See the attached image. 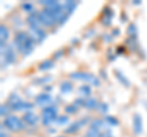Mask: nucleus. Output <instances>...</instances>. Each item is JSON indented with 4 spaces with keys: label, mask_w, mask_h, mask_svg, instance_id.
I'll list each match as a JSON object with an SVG mask.
<instances>
[{
    "label": "nucleus",
    "mask_w": 147,
    "mask_h": 137,
    "mask_svg": "<svg viewBox=\"0 0 147 137\" xmlns=\"http://www.w3.org/2000/svg\"><path fill=\"white\" fill-rule=\"evenodd\" d=\"M34 102L37 105H39V107H48L50 103L53 102V98L50 97V95L48 93H40L38 94L37 97L34 98Z\"/></svg>",
    "instance_id": "nucleus-8"
},
{
    "label": "nucleus",
    "mask_w": 147,
    "mask_h": 137,
    "mask_svg": "<svg viewBox=\"0 0 147 137\" xmlns=\"http://www.w3.org/2000/svg\"><path fill=\"white\" fill-rule=\"evenodd\" d=\"M76 5L77 4L75 3V1H72V0H69V1H66V3H64V5H63V7H64V11H65L69 16L71 15V13L75 11V9H76Z\"/></svg>",
    "instance_id": "nucleus-18"
},
{
    "label": "nucleus",
    "mask_w": 147,
    "mask_h": 137,
    "mask_svg": "<svg viewBox=\"0 0 147 137\" xmlns=\"http://www.w3.org/2000/svg\"><path fill=\"white\" fill-rule=\"evenodd\" d=\"M21 7L24 9V10L28 13V15H31V13H34L36 12V9H34V5L32 3H24L21 5Z\"/></svg>",
    "instance_id": "nucleus-23"
},
{
    "label": "nucleus",
    "mask_w": 147,
    "mask_h": 137,
    "mask_svg": "<svg viewBox=\"0 0 147 137\" xmlns=\"http://www.w3.org/2000/svg\"><path fill=\"white\" fill-rule=\"evenodd\" d=\"M0 137H7V135H6L4 131H1V134H0Z\"/></svg>",
    "instance_id": "nucleus-38"
},
{
    "label": "nucleus",
    "mask_w": 147,
    "mask_h": 137,
    "mask_svg": "<svg viewBox=\"0 0 147 137\" xmlns=\"http://www.w3.org/2000/svg\"><path fill=\"white\" fill-rule=\"evenodd\" d=\"M108 108H109V107H108L107 103H99L97 109H98V111H99L100 114H105V113L108 111Z\"/></svg>",
    "instance_id": "nucleus-30"
},
{
    "label": "nucleus",
    "mask_w": 147,
    "mask_h": 137,
    "mask_svg": "<svg viewBox=\"0 0 147 137\" xmlns=\"http://www.w3.org/2000/svg\"><path fill=\"white\" fill-rule=\"evenodd\" d=\"M87 122H88V118H81L80 120H76V121H74L71 125H69L66 129L64 130V132L67 135L76 134V132L80 131L85 125H87Z\"/></svg>",
    "instance_id": "nucleus-6"
},
{
    "label": "nucleus",
    "mask_w": 147,
    "mask_h": 137,
    "mask_svg": "<svg viewBox=\"0 0 147 137\" xmlns=\"http://www.w3.org/2000/svg\"><path fill=\"white\" fill-rule=\"evenodd\" d=\"M103 38L105 39V42H112V39H113V36L112 34H103Z\"/></svg>",
    "instance_id": "nucleus-33"
},
{
    "label": "nucleus",
    "mask_w": 147,
    "mask_h": 137,
    "mask_svg": "<svg viewBox=\"0 0 147 137\" xmlns=\"http://www.w3.org/2000/svg\"><path fill=\"white\" fill-rule=\"evenodd\" d=\"M63 53H64V52H63V50H59V52H58L57 54H55V56H54V58H55V59H58V58H60V56L63 55Z\"/></svg>",
    "instance_id": "nucleus-34"
},
{
    "label": "nucleus",
    "mask_w": 147,
    "mask_h": 137,
    "mask_svg": "<svg viewBox=\"0 0 147 137\" xmlns=\"http://www.w3.org/2000/svg\"><path fill=\"white\" fill-rule=\"evenodd\" d=\"M24 121L26 122V124H28V125H36L37 122H38V116L36 115L34 113H32V111H27L25 115H24Z\"/></svg>",
    "instance_id": "nucleus-15"
},
{
    "label": "nucleus",
    "mask_w": 147,
    "mask_h": 137,
    "mask_svg": "<svg viewBox=\"0 0 147 137\" xmlns=\"http://www.w3.org/2000/svg\"><path fill=\"white\" fill-rule=\"evenodd\" d=\"M115 76H117V79L119 80V82H120V83H123L124 86H125V87H129V86H130V81H129L126 77L121 74V71L115 70Z\"/></svg>",
    "instance_id": "nucleus-22"
},
{
    "label": "nucleus",
    "mask_w": 147,
    "mask_h": 137,
    "mask_svg": "<svg viewBox=\"0 0 147 137\" xmlns=\"http://www.w3.org/2000/svg\"><path fill=\"white\" fill-rule=\"evenodd\" d=\"M119 34V30H114V32H112V36H118Z\"/></svg>",
    "instance_id": "nucleus-37"
},
{
    "label": "nucleus",
    "mask_w": 147,
    "mask_h": 137,
    "mask_svg": "<svg viewBox=\"0 0 147 137\" xmlns=\"http://www.w3.org/2000/svg\"><path fill=\"white\" fill-rule=\"evenodd\" d=\"M26 22H27V25L30 26V28H39V27L42 26V22L39 20V15L37 12L31 13V15L27 16Z\"/></svg>",
    "instance_id": "nucleus-10"
},
{
    "label": "nucleus",
    "mask_w": 147,
    "mask_h": 137,
    "mask_svg": "<svg viewBox=\"0 0 147 137\" xmlns=\"http://www.w3.org/2000/svg\"><path fill=\"white\" fill-rule=\"evenodd\" d=\"M52 67H54V61H52V60H44L38 65L39 71H48Z\"/></svg>",
    "instance_id": "nucleus-21"
},
{
    "label": "nucleus",
    "mask_w": 147,
    "mask_h": 137,
    "mask_svg": "<svg viewBox=\"0 0 147 137\" xmlns=\"http://www.w3.org/2000/svg\"><path fill=\"white\" fill-rule=\"evenodd\" d=\"M58 108L54 107V105H50V107H45L42 111V122L43 125H49L52 122L57 121L58 119Z\"/></svg>",
    "instance_id": "nucleus-2"
},
{
    "label": "nucleus",
    "mask_w": 147,
    "mask_h": 137,
    "mask_svg": "<svg viewBox=\"0 0 147 137\" xmlns=\"http://www.w3.org/2000/svg\"><path fill=\"white\" fill-rule=\"evenodd\" d=\"M39 20L42 22V25L45 27H53L54 25L58 24V20L54 17V15L50 12L48 9H43L40 12H38Z\"/></svg>",
    "instance_id": "nucleus-5"
},
{
    "label": "nucleus",
    "mask_w": 147,
    "mask_h": 137,
    "mask_svg": "<svg viewBox=\"0 0 147 137\" xmlns=\"http://www.w3.org/2000/svg\"><path fill=\"white\" fill-rule=\"evenodd\" d=\"M79 93L81 95H84V97H88V95L91 94V87L88 85H84L81 86V87L79 88Z\"/></svg>",
    "instance_id": "nucleus-25"
},
{
    "label": "nucleus",
    "mask_w": 147,
    "mask_h": 137,
    "mask_svg": "<svg viewBox=\"0 0 147 137\" xmlns=\"http://www.w3.org/2000/svg\"><path fill=\"white\" fill-rule=\"evenodd\" d=\"M72 104H75L77 108L84 107V104H85V98H77V99H75V102H74Z\"/></svg>",
    "instance_id": "nucleus-32"
},
{
    "label": "nucleus",
    "mask_w": 147,
    "mask_h": 137,
    "mask_svg": "<svg viewBox=\"0 0 147 137\" xmlns=\"http://www.w3.org/2000/svg\"><path fill=\"white\" fill-rule=\"evenodd\" d=\"M69 121V118L67 116H59L58 119H57V124L58 125H64V124H66V122Z\"/></svg>",
    "instance_id": "nucleus-31"
},
{
    "label": "nucleus",
    "mask_w": 147,
    "mask_h": 137,
    "mask_svg": "<svg viewBox=\"0 0 147 137\" xmlns=\"http://www.w3.org/2000/svg\"><path fill=\"white\" fill-rule=\"evenodd\" d=\"M104 121L107 122L108 126H118L119 125V121L114 116H105L104 118Z\"/></svg>",
    "instance_id": "nucleus-26"
},
{
    "label": "nucleus",
    "mask_w": 147,
    "mask_h": 137,
    "mask_svg": "<svg viewBox=\"0 0 147 137\" xmlns=\"http://www.w3.org/2000/svg\"><path fill=\"white\" fill-rule=\"evenodd\" d=\"M77 110H79V108H77L75 104H69V105L65 107V111L67 114H76Z\"/></svg>",
    "instance_id": "nucleus-27"
},
{
    "label": "nucleus",
    "mask_w": 147,
    "mask_h": 137,
    "mask_svg": "<svg viewBox=\"0 0 147 137\" xmlns=\"http://www.w3.org/2000/svg\"><path fill=\"white\" fill-rule=\"evenodd\" d=\"M45 91H52V87H44Z\"/></svg>",
    "instance_id": "nucleus-39"
},
{
    "label": "nucleus",
    "mask_w": 147,
    "mask_h": 137,
    "mask_svg": "<svg viewBox=\"0 0 147 137\" xmlns=\"http://www.w3.org/2000/svg\"><path fill=\"white\" fill-rule=\"evenodd\" d=\"M98 102L96 98H85V104L84 107L88 110H92V109H97L98 108Z\"/></svg>",
    "instance_id": "nucleus-17"
},
{
    "label": "nucleus",
    "mask_w": 147,
    "mask_h": 137,
    "mask_svg": "<svg viewBox=\"0 0 147 137\" xmlns=\"http://www.w3.org/2000/svg\"><path fill=\"white\" fill-rule=\"evenodd\" d=\"M52 80L50 76H47V77H42V79H38L37 81H33V85H45L47 82H49Z\"/></svg>",
    "instance_id": "nucleus-28"
},
{
    "label": "nucleus",
    "mask_w": 147,
    "mask_h": 137,
    "mask_svg": "<svg viewBox=\"0 0 147 137\" xmlns=\"http://www.w3.org/2000/svg\"><path fill=\"white\" fill-rule=\"evenodd\" d=\"M3 125L5 126L6 129L11 130V131H21V130L25 129V124L22 122L21 119H18L17 116H13V115L5 118Z\"/></svg>",
    "instance_id": "nucleus-3"
},
{
    "label": "nucleus",
    "mask_w": 147,
    "mask_h": 137,
    "mask_svg": "<svg viewBox=\"0 0 147 137\" xmlns=\"http://www.w3.org/2000/svg\"><path fill=\"white\" fill-rule=\"evenodd\" d=\"M28 38H30V34L27 33V32H17L16 33L15 39H13V45H15L16 49L20 53H22L24 47H25L26 42L28 40Z\"/></svg>",
    "instance_id": "nucleus-7"
},
{
    "label": "nucleus",
    "mask_w": 147,
    "mask_h": 137,
    "mask_svg": "<svg viewBox=\"0 0 147 137\" xmlns=\"http://www.w3.org/2000/svg\"><path fill=\"white\" fill-rule=\"evenodd\" d=\"M132 4H134V5H140L141 1H140V0H134V1H132Z\"/></svg>",
    "instance_id": "nucleus-36"
},
{
    "label": "nucleus",
    "mask_w": 147,
    "mask_h": 137,
    "mask_svg": "<svg viewBox=\"0 0 147 137\" xmlns=\"http://www.w3.org/2000/svg\"><path fill=\"white\" fill-rule=\"evenodd\" d=\"M126 45L129 47V50H130V52H136V49L139 48L137 39L136 38H131V37H129L126 39Z\"/></svg>",
    "instance_id": "nucleus-19"
},
{
    "label": "nucleus",
    "mask_w": 147,
    "mask_h": 137,
    "mask_svg": "<svg viewBox=\"0 0 147 137\" xmlns=\"http://www.w3.org/2000/svg\"><path fill=\"white\" fill-rule=\"evenodd\" d=\"M144 129V124H142V118L140 114H134V118H132V130L136 135H140Z\"/></svg>",
    "instance_id": "nucleus-11"
},
{
    "label": "nucleus",
    "mask_w": 147,
    "mask_h": 137,
    "mask_svg": "<svg viewBox=\"0 0 147 137\" xmlns=\"http://www.w3.org/2000/svg\"><path fill=\"white\" fill-rule=\"evenodd\" d=\"M124 50H125V49H124L123 47H118V52H117V54H121V53H124Z\"/></svg>",
    "instance_id": "nucleus-35"
},
{
    "label": "nucleus",
    "mask_w": 147,
    "mask_h": 137,
    "mask_svg": "<svg viewBox=\"0 0 147 137\" xmlns=\"http://www.w3.org/2000/svg\"><path fill=\"white\" fill-rule=\"evenodd\" d=\"M58 137H65V136H58Z\"/></svg>",
    "instance_id": "nucleus-40"
},
{
    "label": "nucleus",
    "mask_w": 147,
    "mask_h": 137,
    "mask_svg": "<svg viewBox=\"0 0 147 137\" xmlns=\"http://www.w3.org/2000/svg\"><path fill=\"white\" fill-rule=\"evenodd\" d=\"M33 108V104L30 102H25V100H20L18 103H16L15 105H12L11 109L16 111H21V110H31Z\"/></svg>",
    "instance_id": "nucleus-13"
},
{
    "label": "nucleus",
    "mask_w": 147,
    "mask_h": 137,
    "mask_svg": "<svg viewBox=\"0 0 147 137\" xmlns=\"http://www.w3.org/2000/svg\"><path fill=\"white\" fill-rule=\"evenodd\" d=\"M72 91V83L70 81H64L60 83V92L66 94V93H70Z\"/></svg>",
    "instance_id": "nucleus-20"
},
{
    "label": "nucleus",
    "mask_w": 147,
    "mask_h": 137,
    "mask_svg": "<svg viewBox=\"0 0 147 137\" xmlns=\"http://www.w3.org/2000/svg\"><path fill=\"white\" fill-rule=\"evenodd\" d=\"M9 30L6 26L1 25L0 26V45H1V49L6 47V40L9 39Z\"/></svg>",
    "instance_id": "nucleus-14"
},
{
    "label": "nucleus",
    "mask_w": 147,
    "mask_h": 137,
    "mask_svg": "<svg viewBox=\"0 0 147 137\" xmlns=\"http://www.w3.org/2000/svg\"><path fill=\"white\" fill-rule=\"evenodd\" d=\"M86 137H104V132L97 127L91 126L86 132Z\"/></svg>",
    "instance_id": "nucleus-16"
},
{
    "label": "nucleus",
    "mask_w": 147,
    "mask_h": 137,
    "mask_svg": "<svg viewBox=\"0 0 147 137\" xmlns=\"http://www.w3.org/2000/svg\"><path fill=\"white\" fill-rule=\"evenodd\" d=\"M31 31V37L33 38V40H37L38 43L43 42V40L45 39V37H47V33H45V31L43 28H30Z\"/></svg>",
    "instance_id": "nucleus-12"
},
{
    "label": "nucleus",
    "mask_w": 147,
    "mask_h": 137,
    "mask_svg": "<svg viewBox=\"0 0 147 137\" xmlns=\"http://www.w3.org/2000/svg\"><path fill=\"white\" fill-rule=\"evenodd\" d=\"M70 79L76 80V81H84V82H90L93 86H99V80L93 74L90 72H82V71H76V72H71Z\"/></svg>",
    "instance_id": "nucleus-1"
},
{
    "label": "nucleus",
    "mask_w": 147,
    "mask_h": 137,
    "mask_svg": "<svg viewBox=\"0 0 147 137\" xmlns=\"http://www.w3.org/2000/svg\"><path fill=\"white\" fill-rule=\"evenodd\" d=\"M113 17H114V11L109 6H105L103 9V13H102V25L105 27L110 26Z\"/></svg>",
    "instance_id": "nucleus-9"
},
{
    "label": "nucleus",
    "mask_w": 147,
    "mask_h": 137,
    "mask_svg": "<svg viewBox=\"0 0 147 137\" xmlns=\"http://www.w3.org/2000/svg\"><path fill=\"white\" fill-rule=\"evenodd\" d=\"M1 56H3V67L7 66L10 64L16 61V54L13 45H6L5 48L1 49Z\"/></svg>",
    "instance_id": "nucleus-4"
},
{
    "label": "nucleus",
    "mask_w": 147,
    "mask_h": 137,
    "mask_svg": "<svg viewBox=\"0 0 147 137\" xmlns=\"http://www.w3.org/2000/svg\"><path fill=\"white\" fill-rule=\"evenodd\" d=\"M127 34H129V37H131V38L137 37V28H136L135 24H130L127 26Z\"/></svg>",
    "instance_id": "nucleus-24"
},
{
    "label": "nucleus",
    "mask_w": 147,
    "mask_h": 137,
    "mask_svg": "<svg viewBox=\"0 0 147 137\" xmlns=\"http://www.w3.org/2000/svg\"><path fill=\"white\" fill-rule=\"evenodd\" d=\"M9 113H10V108H9V105H3L0 107V114H1V116H10L9 115Z\"/></svg>",
    "instance_id": "nucleus-29"
}]
</instances>
